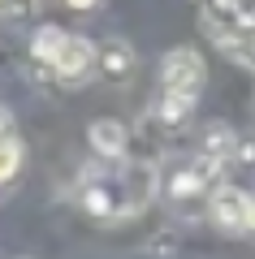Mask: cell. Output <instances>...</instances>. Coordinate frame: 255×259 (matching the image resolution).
I'll return each instance as SVG.
<instances>
[{"mask_svg":"<svg viewBox=\"0 0 255 259\" xmlns=\"http://www.w3.org/2000/svg\"><path fill=\"white\" fill-rule=\"evenodd\" d=\"M234 160H242V164H255V143H238V151H234Z\"/></svg>","mask_w":255,"mask_h":259,"instance_id":"obj_14","label":"cell"},{"mask_svg":"<svg viewBox=\"0 0 255 259\" xmlns=\"http://www.w3.org/2000/svg\"><path fill=\"white\" fill-rule=\"evenodd\" d=\"M0 139H13V108L0 104Z\"/></svg>","mask_w":255,"mask_h":259,"instance_id":"obj_13","label":"cell"},{"mask_svg":"<svg viewBox=\"0 0 255 259\" xmlns=\"http://www.w3.org/2000/svg\"><path fill=\"white\" fill-rule=\"evenodd\" d=\"M246 229L255 233V194H251V199H246Z\"/></svg>","mask_w":255,"mask_h":259,"instance_id":"obj_16","label":"cell"},{"mask_svg":"<svg viewBox=\"0 0 255 259\" xmlns=\"http://www.w3.org/2000/svg\"><path fill=\"white\" fill-rule=\"evenodd\" d=\"M69 9H78V13H91V9H100V0H65Z\"/></svg>","mask_w":255,"mask_h":259,"instance_id":"obj_15","label":"cell"},{"mask_svg":"<svg viewBox=\"0 0 255 259\" xmlns=\"http://www.w3.org/2000/svg\"><path fill=\"white\" fill-rule=\"evenodd\" d=\"M221 160H212V156H191V160H182V164L173 168V173H160V190L173 199V203H182V199H195V194H203V190H212V186L221 182Z\"/></svg>","mask_w":255,"mask_h":259,"instance_id":"obj_2","label":"cell"},{"mask_svg":"<svg viewBox=\"0 0 255 259\" xmlns=\"http://www.w3.org/2000/svg\"><path fill=\"white\" fill-rule=\"evenodd\" d=\"M95 69H100L108 82H130L134 69H138L134 44H126V39H108V44L100 48V56H95Z\"/></svg>","mask_w":255,"mask_h":259,"instance_id":"obj_7","label":"cell"},{"mask_svg":"<svg viewBox=\"0 0 255 259\" xmlns=\"http://www.w3.org/2000/svg\"><path fill=\"white\" fill-rule=\"evenodd\" d=\"M117 182H121V194H126V212L138 216L160 194V168L156 164H126V173Z\"/></svg>","mask_w":255,"mask_h":259,"instance_id":"obj_5","label":"cell"},{"mask_svg":"<svg viewBox=\"0 0 255 259\" xmlns=\"http://www.w3.org/2000/svg\"><path fill=\"white\" fill-rule=\"evenodd\" d=\"M22 164H26V147H22V139L13 134V139H0V186H9L13 177L22 173Z\"/></svg>","mask_w":255,"mask_h":259,"instance_id":"obj_12","label":"cell"},{"mask_svg":"<svg viewBox=\"0 0 255 259\" xmlns=\"http://www.w3.org/2000/svg\"><path fill=\"white\" fill-rule=\"evenodd\" d=\"M203 82H208V61H203L199 48H169L160 56V91L199 100Z\"/></svg>","mask_w":255,"mask_h":259,"instance_id":"obj_1","label":"cell"},{"mask_svg":"<svg viewBox=\"0 0 255 259\" xmlns=\"http://www.w3.org/2000/svg\"><path fill=\"white\" fill-rule=\"evenodd\" d=\"M95 56H100V44H91L87 35H69L48 69H52L65 87H82L87 78H91V69H95Z\"/></svg>","mask_w":255,"mask_h":259,"instance_id":"obj_3","label":"cell"},{"mask_svg":"<svg viewBox=\"0 0 255 259\" xmlns=\"http://www.w3.org/2000/svg\"><path fill=\"white\" fill-rule=\"evenodd\" d=\"M216 48H221L225 56H234L242 69H255V13H246V18L238 22V26L229 30Z\"/></svg>","mask_w":255,"mask_h":259,"instance_id":"obj_8","label":"cell"},{"mask_svg":"<svg viewBox=\"0 0 255 259\" xmlns=\"http://www.w3.org/2000/svg\"><path fill=\"white\" fill-rule=\"evenodd\" d=\"M65 39H69V30H65V26H52V22L35 26V35H30V61L52 65V61H56V52L65 48Z\"/></svg>","mask_w":255,"mask_h":259,"instance_id":"obj_11","label":"cell"},{"mask_svg":"<svg viewBox=\"0 0 255 259\" xmlns=\"http://www.w3.org/2000/svg\"><path fill=\"white\" fill-rule=\"evenodd\" d=\"M195 104H199V100H191V95H173V91H160V100H156V121H160L164 130H182L186 121H191Z\"/></svg>","mask_w":255,"mask_h":259,"instance_id":"obj_10","label":"cell"},{"mask_svg":"<svg viewBox=\"0 0 255 259\" xmlns=\"http://www.w3.org/2000/svg\"><path fill=\"white\" fill-rule=\"evenodd\" d=\"M87 147L95 151L100 160H126V147H130V130L121 125L117 117H95L87 125Z\"/></svg>","mask_w":255,"mask_h":259,"instance_id":"obj_6","label":"cell"},{"mask_svg":"<svg viewBox=\"0 0 255 259\" xmlns=\"http://www.w3.org/2000/svg\"><path fill=\"white\" fill-rule=\"evenodd\" d=\"M5 5H9V0H0V13H5Z\"/></svg>","mask_w":255,"mask_h":259,"instance_id":"obj_17","label":"cell"},{"mask_svg":"<svg viewBox=\"0 0 255 259\" xmlns=\"http://www.w3.org/2000/svg\"><path fill=\"white\" fill-rule=\"evenodd\" d=\"M246 199H251V194H242L229 182L212 186V199H208L212 225H216L221 233H246Z\"/></svg>","mask_w":255,"mask_h":259,"instance_id":"obj_4","label":"cell"},{"mask_svg":"<svg viewBox=\"0 0 255 259\" xmlns=\"http://www.w3.org/2000/svg\"><path fill=\"white\" fill-rule=\"evenodd\" d=\"M238 134H234V125H225V121H212L208 130H203V139H199V151L203 156H212V160H234V151H238Z\"/></svg>","mask_w":255,"mask_h":259,"instance_id":"obj_9","label":"cell"}]
</instances>
